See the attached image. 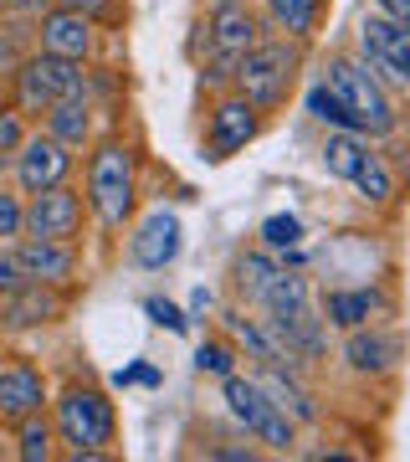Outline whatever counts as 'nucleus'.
<instances>
[{"instance_id":"7ed1b4c3","label":"nucleus","mask_w":410,"mask_h":462,"mask_svg":"<svg viewBox=\"0 0 410 462\" xmlns=\"http://www.w3.org/2000/svg\"><path fill=\"white\" fill-rule=\"evenodd\" d=\"M297 72H303V42H293V36H257L246 47V57L236 62L231 88L257 114L272 118L287 108V98H293V88H297Z\"/></svg>"},{"instance_id":"f704fd0d","label":"nucleus","mask_w":410,"mask_h":462,"mask_svg":"<svg viewBox=\"0 0 410 462\" xmlns=\"http://www.w3.org/2000/svg\"><path fill=\"white\" fill-rule=\"evenodd\" d=\"M5 103H11V98H5V78H0V108H5Z\"/></svg>"},{"instance_id":"4be33fe9","label":"nucleus","mask_w":410,"mask_h":462,"mask_svg":"<svg viewBox=\"0 0 410 462\" xmlns=\"http://www.w3.org/2000/svg\"><path fill=\"white\" fill-rule=\"evenodd\" d=\"M349 190H354L364 206H390V200H395V170H390V160H385L375 144L364 149V160L354 165V175H349Z\"/></svg>"},{"instance_id":"ddd939ff","label":"nucleus","mask_w":410,"mask_h":462,"mask_svg":"<svg viewBox=\"0 0 410 462\" xmlns=\"http://www.w3.org/2000/svg\"><path fill=\"white\" fill-rule=\"evenodd\" d=\"M77 175V154L67 144H57L47 129H32L26 134V144L11 154V185H16L21 196H36V190H51V185H62Z\"/></svg>"},{"instance_id":"9b49d317","label":"nucleus","mask_w":410,"mask_h":462,"mask_svg":"<svg viewBox=\"0 0 410 462\" xmlns=\"http://www.w3.org/2000/svg\"><path fill=\"white\" fill-rule=\"evenodd\" d=\"M129 263L139 267V273H164V267L180 263L185 252V221L175 206H154V211H144L139 221H129Z\"/></svg>"},{"instance_id":"393cba45","label":"nucleus","mask_w":410,"mask_h":462,"mask_svg":"<svg viewBox=\"0 0 410 462\" xmlns=\"http://www.w3.org/2000/svg\"><path fill=\"white\" fill-rule=\"evenodd\" d=\"M303 108H308L313 124H323V129H349V134H360L354 129V118H349V108L339 103V93L318 78V83H308V93H303Z\"/></svg>"},{"instance_id":"7c9ffc66","label":"nucleus","mask_w":410,"mask_h":462,"mask_svg":"<svg viewBox=\"0 0 410 462\" xmlns=\"http://www.w3.org/2000/svg\"><path fill=\"white\" fill-rule=\"evenodd\" d=\"M144 314L159 324V329H169V334H185L190 329V314H185L180 303H169V298H144Z\"/></svg>"},{"instance_id":"a211bd4d","label":"nucleus","mask_w":410,"mask_h":462,"mask_svg":"<svg viewBox=\"0 0 410 462\" xmlns=\"http://www.w3.org/2000/svg\"><path fill=\"white\" fill-rule=\"evenodd\" d=\"M98 118H103V103H98V93L87 88V93H72V98L51 103L36 124H41L57 144L72 149V154H87V144L98 139Z\"/></svg>"},{"instance_id":"39448f33","label":"nucleus","mask_w":410,"mask_h":462,"mask_svg":"<svg viewBox=\"0 0 410 462\" xmlns=\"http://www.w3.org/2000/svg\"><path fill=\"white\" fill-rule=\"evenodd\" d=\"M323 83L339 93V103L349 108V118H354V129H360L364 139H390V134H400L395 93L379 83L369 67H364L360 51H339V57H328Z\"/></svg>"},{"instance_id":"f03ea898","label":"nucleus","mask_w":410,"mask_h":462,"mask_svg":"<svg viewBox=\"0 0 410 462\" xmlns=\"http://www.w3.org/2000/svg\"><path fill=\"white\" fill-rule=\"evenodd\" d=\"M51 431H57V452L72 462H98L118 442V406L98 380H62L47 401Z\"/></svg>"},{"instance_id":"473e14b6","label":"nucleus","mask_w":410,"mask_h":462,"mask_svg":"<svg viewBox=\"0 0 410 462\" xmlns=\"http://www.w3.org/2000/svg\"><path fill=\"white\" fill-rule=\"evenodd\" d=\"M47 5L51 0H0V21H26V26H32Z\"/></svg>"},{"instance_id":"2eb2a0df","label":"nucleus","mask_w":410,"mask_h":462,"mask_svg":"<svg viewBox=\"0 0 410 462\" xmlns=\"http://www.w3.org/2000/svg\"><path fill=\"white\" fill-rule=\"evenodd\" d=\"M16 263L26 282H47V288H67L77 293L82 282V242H51V236H21Z\"/></svg>"},{"instance_id":"b1692460","label":"nucleus","mask_w":410,"mask_h":462,"mask_svg":"<svg viewBox=\"0 0 410 462\" xmlns=\"http://www.w3.org/2000/svg\"><path fill=\"white\" fill-rule=\"evenodd\" d=\"M278 267H282V257L278 252H267V247H257V252H241L236 257V267H231V282H236V293L251 303V298L262 293L267 282L278 278Z\"/></svg>"},{"instance_id":"20e7f679","label":"nucleus","mask_w":410,"mask_h":462,"mask_svg":"<svg viewBox=\"0 0 410 462\" xmlns=\"http://www.w3.org/2000/svg\"><path fill=\"white\" fill-rule=\"evenodd\" d=\"M87 88H93V62H72V57H57L41 47H26V57L5 72V98L26 118H41L51 103L87 93Z\"/></svg>"},{"instance_id":"bb28decb","label":"nucleus","mask_w":410,"mask_h":462,"mask_svg":"<svg viewBox=\"0 0 410 462\" xmlns=\"http://www.w3.org/2000/svg\"><path fill=\"white\" fill-rule=\"evenodd\" d=\"M257 236H262V247H267V252L287 257V252L303 247V221H297V216H287V211H282V216H267Z\"/></svg>"},{"instance_id":"5701e85b","label":"nucleus","mask_w":410,"mask_h":462,"mask_svg":"<svg viewBox=\"0 0 410 462\" xmlns=\"http://www.w3.org/2000/svg\"><path fill=\"white\" fill-rule=\"evenodd\" d=\"M11 431H16V447H11V452H16L21 462H51V457H62V452H57V431H51V416L47 411L11 421Z\"/></svg>"},{"instance_id":"cd10ccee","label":"nucleus","mask_w":410,"mask_h":462,"mask_svg":"<svg viewBox=\"0 0 410 462\" xmlns=\"http://www.w3.org/2000/svg\"><path fill=\"white\" fill-rule=\"evenodd\" d=\"M26 134H32V118L21 114L16 103H5L0 108V170H11V154L26 144Z\"/></svg>"},{"instance_id":"423d86ee","label":"nucleus","mask_w":410,"mask_h":462,"mask_svg":"<svg viewBox=\"0 0 410 462\" xmlns=\"http://www.w3.org/2000/svg\"><path fill=\"white\" fill-rule=\"evenodd\" d=\"M205 51H200V83H211L215 93H226L236 78V62L246 57V47L262 36V21L246 0H211V11L200 21Z\"/></svg>"},{"instance_id":"6e6552de","label":"nucleus","mask_w":410,"mask_h":462,"mask_svg":"<svg viewBox=\"0 0 410 462\" xmlns=\"http://www.w3.org/2000/svg\"><path fill=\"white\" fill-rule=\"evenodd\" d=\"M354 51L390 93H410V21L364 11L360 32H354Z\"/></svg>"},{"instance_id":"c756f323","label":"nucleus","mask_w":410,"mask_h":462,"mask_svg":"<svg viewBox=\"0 0 410 462\" xmlns=\"http://www.w3.org/2000/svg\"><path fill=\"white\" fill-rule=\"evenodd\" d=\"M26 47H32V26L26 21H0V78L26 57Z\"/></svg>"},{"instance_id":"c9c22d12","label":"nucleus","mask_w":410,"mask_h":462,"mask_svg":"<svg viewBox=\"0 0 410 462\" xmlns=\"http://www.w3.org/2000/svg\"><path fill=\"white\" fill-rule=\"evenodd\" d=\"M0 355H5V349H0Z\"/></svg>"},{"instance_id":"a878e982","label":"nucleus","mask_w":410,"mask_h":462,"mask_svg":"<svg viewBox=\"0 0 410 462\" xmlns=\"http://www.w3.org/2000/svg\"><path fill=\"white\" fill-rule=\"evenodd\" d=\"M236 360H241V349L231 345V334H215V339H205L196 349V370L200 375H215V380H226L236 370Z\"/></svg>"},{"instance_id":"f257e3e1","label":"nucleus","mask_w":410,"mask_h":462,"mask_svg":"<svg viewBox=\"0 0 410 462\" xmlns=\"http://www.w3.org/2000/svg\"><path fill=\"white\" fill-rule=\"evenodd\" d=\"M82 200H87V221L108 242L129 231V221L139 216V144L129 134H98L87 144Z\"/></svg>"},{"instance_id":"f8f14e48","label":"nucleus","mask_w":410,"mask_h":462,"mask_svg":"<svg viewBox=\"0 0 410 462\" xmlns=\"http://www.w3.org/2000/svg\"><path fill=\"white\" fill-rule=\"evenodd\" d=\"M87 231V200L77 180H62L51 190L26 196V231L21 236H51V242H82Z\"/></svg>"},{"instance_id":"0eeeda50","label":"nucleus","mask_w":410,"mask_h":462,"mask_svg":"<svg viewBox=\"0 0 410 462\" xmlns=\"http://www.w3.org/2000/svg\"><path fill=\"white\" fill-rule=\"evenodd\" d=\"M221 401H226V416L241 427V437H251L262 452H293L297 447V421L267 396V385L251 370H231L221 380Z\"/></svg>"},{"instance_id":"9d476101","label":"nucleus","mask_w":410,"mask_h":462,"mask_svg":"<svg viewBox=\"0 0 410 462\" xmlns=\"http://www.w3.org/2000/svg\"><path fill=\"white\" fill-rule=\"evenodd\" d=\"M103 26L98 21H87L82 11L62 5V0H51L47 11L32 21V47L41 51H57V57H72V62H98L103 51Z\"/></svg>"},{"instance_id":"dca6fc26","label":"nucleus","mask_w":410,"mask_h":462,"mask_svg":"<svg viewBox=\"0 0 410 462\" xmlns=\"http://www.w3.org/2000/svg\"><path fill=\"white\" fill-rule=\"evenodd\" d=\"M47 401H51V380L32 355H0V427L47 411Z\"/></svg>"},{"instance_id":"4468645a","label":"nucleus","mask_w":410,"mask_h":462,"mask_svg":"<svg viewBox=\"0 0 410 462\" xmlns=\"http://www.w3.org/2000/svg\"><path fill=\"white\" fill-rule=\"evenodd\" d=\"M67 309H72V293L67 288H47V282H21L0 298V334H41L51 324H62Z\"/></svg>"},{"instance_id":"412c9836","label":"nucleus","mask_w":410,"mask_h":462,"mask_svg":"<svg viewBox=\"0 0 410 462\" xmlns=\"http://www.w3.org/2000/svg\"><path fill=\"white\" fill-rule=\"evenodd\" d=\"M262 16L278 36L313 42L318 26H323V0H262Z\"/></svg>"},{"instance_id":"72a5a7b5","label":"nucleus","mask_w":410,"mask_h":462,"mask_svg":"<svg viewBox=\"0 0 410 462\" xmlns=\"http://www.w3.org/2000/svg\"><path fill=\"white\" fill-rule=\"evenodd\" d=\"M369 11H379V16H395V21H410V0H369Z\"/></svg>"},{"instance_id":"f3484780","label":"nucleus","mask_w":410,"mask_h":462,"mask_svg":"<svg viewBox=\"0 0 410 462\" xmlns=\"http://www.w3.org/2000/svg\"><path fill=\"white\" fill-rule=\"evenodd\" d=\"M339 360H344L354 375H364V380H385V375L400 370L405 345H400V334H395L390 324L369 319V324H360V329H344V349H339Z\"/></svg>"},{"instance_id":"aec40b11","label":"nucleus","mask_w":410,"mask_h":462,"mask_svg":"<svg viewBox=\"0 0 410 462\" xmlns=\"http://www.w3.org/2000/svg\"><path fill=\"white\" fill-rule=\"evenodd\" d=\"M251 375L262 380L267 396H272V401L282 406V411H287V416L297 421V431L318 421V401H313V391L303 385V375H297V370H282V365H257Z\"/></svg>"},{"instance_id":"1a4fd4ad","label":"nucleus","mask_w":410,"mask_h":462,"mask_svg":"<svg viewBox=\"0 0 410 462\" xmlns=\"http://www.w3.org/2000/svg\"><path fill=\"white\" fill-rule=\"evenodd\" d=\"M262 124H267V114H257L236 88L215 93V103L205 108V129H200V149H205V160H211V165L236 160L246 144H257Z\"/></svg>"},{"instance_id":"c85d7f7f","label":"nucleus","mask_w":410,"mask_h":462,"mask_svg":"<svg viewBox=\"0 0 410 462\" xmlns=\"http://www.w3.org/2000/svg\"><path fill=\"white\" fill-rule=\"evenodd\" d=\"M26 231V196L16 185H0V242H21Z\"/></svg>"},{"instance_id":"2f4dec72","label":"nucleus","mask_w":410,"mask_h":462,"mask_svg":"<svg viewBox=\"0 0 410 462\" xmlns=\"http://www.w3.org/2000/svg\"><path fill=\"white\" fill-rule=\"evenodd\" d=\"M21 263H16V242H0V298L11 293V288H21Z\"/></svg>"},{"instance_id":"6ab92c4d","label":"nucleus","mask_w":410,"mask_h":462,"mask_svg":"<svg viewBox=\"0 0 410 462\" xmlns=\"http://www.w3.org/2000/svg\"><path fill=\"white\" fill-rule=\"evenodd\" d=\"M318 314H323L328 329H360L369 319L385 314V293L379 288H328L323 303H318Z\"/></svg>"}]
</instances>
